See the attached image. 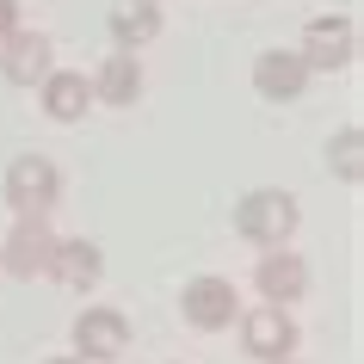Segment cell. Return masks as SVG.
Masks as SVG:
<instances>
[{"label":"cell","instance_id":"8","mask_svg":"<svg viewBox=\"0 0 364 364\" xmlns=\"http://www.w3.org/2000/svg\"><path fill=\"white\" fill-rule=\"evenodd\" d=\"M253 290H259V303H303L309 296V259L296 247H266L259 253V266H253Z\"/></svg>","mask_w":364,"mask_h":364},{"label":"cell","instance_id":"16","mask_svg":"<svg viewBox=\"0 0 364 364\" xmlns=\"http://www.w3.org/2000/svg\"><path fill=\"white\" fill-rule=\"evenodd\" d=\"M19 0H0V38H6V31H19Z\"/></svg>","mask_w":364,"mask_h":364},{"label":"cell","instance_id":"3","mask_svg":"<svg viewBox=\"0 0 364 364\" xmlns=\"http://www.w3.org/2000/svg\"><path fill=\"white\" fill-rule=\"evenodd\" d=\"M296 56L309 62V75H340V68H352L358 62V25H352V13H315L303 25Z\"/></svg>","mask_w":364,"mask_h":364},{"label":"cell","instance_id":"2","mask_svg":"<svg viewBox=\"0 0 364 364\" xmlns=\"http://www.w3.org/2000/svg\"><path fill=\"white\" fill-rule=\"evenodd\" d=\"M0 198L13 204V216H50L62 204V167L50 154H13L6 179H0Z\"/></svg>","mask_w":364,"mask_h":364},{"label":"cell","instance_id":"14","mask_svg":"<svg viewBox=\"0 0 364 364\" xmlns=\"http://www.w3.org/2000/svg\"><path fill=\"white\" fill-rule=\"evenodd\" d=\"M105 25H112V50H149L161 38V0H117Z\"/></svg>","mask_w":364,"mask_h":364},{"label":"cell","instance_id":"1","mask_svg":"<svg viewBox=\"0 0 364 364\" xmlns=\"http://www.w3.org/2000/svg\"><path fill=\"white\" fill-rule=\"evenodd\" d=\"M303 229V204L290 192H278V186H259V192H247L241 204H235V235L247 241V247H290V235Z\"/></svg>","mask_w":364,"mask_h":364},{"label":"cell","instance_id":"11","mask_svg":"<svg viewBox=\"0 0 364 364\" xmlns=\"http://www.w3.org/2000/svg\"><path fill=\"white\" fill-rule=\"evenodd\" d=\"M38 105L50 124H80V117L93 112V80L80 75V68H50V75L38 80Z\"/></svg>","mask_w":364,"mask_h":364},{"label":"cell","instance_id":"13","mask_svg":"<svg viewBox=\"0 0 364 364\" xmlns=\"http://www.w3.org/2000/svg\"><path fill=\"white\" fill-rule=\"evenodd\" d=\"M93 99L99 105H136L142 99V56L136 50H112L93 68Z\"/></svg>","mask_w":364,"mask_h":364},{"label":"cell","instance_id":"6","mask_svg":"<svg viewBox=\"0 0 364 364\" xmlns=\"http://www.w3.org/2000/svg\"><path fill=\"white\" fill-rule=\"evenodd\" d=\"M130 352V321L112 303H87L75 315V358L80 364H112Z\"/></svg>","mask_w":364,"mask_h":364},{"label":"cell","instance_id":"17","mask_svg":"<svg viewBox=\"0 0 364 364\" xmlns=\"http://www.w3.org/2000/svg\"><path fill=\"white\" fill-rule=\"evenodd\" d=\"M43 364H80V358H43Z\"/></svg>","mask_w":364,"mask_h":364},{"label":"cell","instance_id":"9","mask_svg":"<svg viewBox=\"0 0 364 364\" xmlns=\"http://www.w3.org/2000/svg\"><path fill=\"white\" fill-rule=\"evenodd\" d=\"M50 68H56V43L43 38V31L19 25V31L0 38V80H13V87H38Z\"/></svg>","mask_w":364,"mask_h":364},{"label":"cell","instance_id":"7","mask_svg":"<svg viewBox=\"0 0 364 364\" xmlns=\"http://www.w3.org/2000/svg\"><path fill=\"white\" fill-rule=\"evenodd\" d=\"M179 315H186V327H198V333H223V327H235V315H241V296H235L229 278L204 272V278H186Z\"/></svg>","mask_w":364,"mask_h":364},{"label":"cell","instance_id":"5","mask_svg":"<svg viewBox=\"0 0 364 364\" xmlns=\"http://www.w3.org/2000/svg\"><path fill=\"white\" fill-rule=\"evenodd\" d=\"M235 321H241V352H247V358H259V364L296 358V346H303V333H296V321H290V309H278V303L241 309Z\"/></svg>","mask_w":364,"mask_h":364},{"label":"cell","instance_id":"18","mask_svg":"<svg viewBox=\"0 0 364 364\" xmlns=\"http://www.w3.org/2000/svg\"><path fill=\"white\" fill-rule=\"evenodd\" d=\"M278 364H303V358H278Z\"/></svg>","mask_w":364,"mask_h":364},{"label":"cell","instance_id":"4","mask_svg":"<svg viewBox=\"0 0 364 364\" xmlns=\"http://www.w3.org/2000/svg\"><path fill=\"white\" fill-rule=\"evenodd\" d=\"M50 253H56V229H50V216H19L13 235L0 241V272L19 278V284H38V278H50Z\"/></svg>","mask_w":364,"mask_h":364},{"label":"cell","instance_id":"10","mask_svg":"<svg viewBox=\"0 0 364 364\" xmlns=\"http://www.w3.org/2000/svg\"><path fill=\"white\" fill-rule=\"evenodd\" d=\"M253 93L272 99V105H290V99L309 93V62L296 50H259L253 56Z\"/></svg>","mask_w":364,"mask_h":364},{"label":"cell","instance_id":"15","mask_svg":"<svg viewBox=\"0 0 364 364\" xmlns=\"http://www.w3.org/2000/svg\"><path fill=\"white\" fill-rule=\"evenodd\" d=\"M327 173L346 179V186H358V179H364V130H358V124H346L340 136H327Z\"/></svg>","mask_w":364,"mask_h":364},{"label":"cell","instance_id":"12","mask_svg":"<svg viewBox=\"0 0 364 364\" xmlns=\"http://www.w3.org/2000/svg\"><path fill=\"white\" fill-rule=\"evenodd\" d=\"M50 278H56L62 290H87L105 278V253H99V241H87V235H56V253H50Z\"/></svg>","mask_w":364,"mask_h":364}]
</instances>
